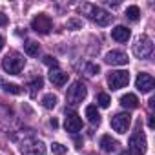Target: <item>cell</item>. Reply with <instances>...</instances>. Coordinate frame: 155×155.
I'll return each mask as SVG.
<instances>
[{
  "label": "cell",
  "instance_id": "obj_11",
  "mask_svg": "<svg viewBox=\"0 0 155 155\" xmlns=\"http://www.w3.org/2000/svg\"><path fill=\"white\" fill-rule=\"evenodd\" d=\"M104 60L108 64H111V66H124V64H128V55L122 53V51H119V49H113V51L106 53Z\"/></svg>",
  "mask_w": 155,
  "mask_h": 155
},
{
  "label": "cell",
  "instance_id": "obj_12",
  "mask_svg": "<svg viewBox=\"0 0 155 155\" xmlns=\"http://www.w3.org/2000/svg\"><path fill=\"white\" fill-rule=\"evenodd\" d=\"M111 37H113V40H117V42H128L130 37H131V31H130L126 26H115V28L111 29Z\"/></svg>",
  "mask_w": 155,
  "mask_h": 155
},
{
  "label": "cell",
  "instance_id": "obj_4",
  "mask_svg": "<svg viewBox=\"0 0 155 155\" xmlns=\"http://www.w3.org/2000/svg\"><path fill=\"white\" fill-rule=\"evenodd\" d=\"M151 51H153V40L148 35H140L139 40H137V44L133 46V53L139 58H146V57L151 55Z\"/></svg>",
  "mask_w": 155,
  "mask_h": 155
},
{
  "label": "cell",
  "instance_id": "obj_25",
  "mask_svg": "<svg viewBox=\"0 0 155 155\" xmlns=\"http://www.w3.org/2000/svg\"><path fill=\"white\" fill-rule=\"evenodd\" d=\"M68 28L69 29H79V28H82V22L77 20V18H71V20H68Z\"/></svg>",
  "mask_w": 155,
  "mask_h": 155
},
{
  "label": "cell",
  "instance_id": "obj_1",
  "mask_svg": "<svg viewBox=\"0 0 155 155\" xmlns=\"http://www.w3.org/2000/svg\"><path fill=\"white\" fill-rule=\"evenodd\" d=\"M24 66H26V58L22 55H18V53H9L2 62L4 71L9 73V75H18L24 69Z\"/></svg>",
  "mask_w": 155,
  "mask_h": 155
},
{
  "label": "cell",
  "instance_id": "obj_2",
  "mask_svg": "<svg viewBox=\"0 0 155 155\" xmlns=\"http://www.w3.org/2000/svg\"><path fill=\"white\" fill-rule=\"evenodd\" d=\"M86 95H88L86 86H84L81 81H77V82H73L71 88L68 90V93H66V101H68V104L77 106V104H81V102L86 99Z\"/></svg>",
  "mask_w": 155,
  "mask_h": 155
},
{
  "label": "cell",
  "instance_id": "obj_29",
  "mask_svg": "<svg viewBox=\"0 0 155 155\" xmlns=\"http://www.w3.org/2000/svg\"><path fill=\"white\" fill-rule=\"evenodd\" d=\"M49 124H51L53 128H58V120H57V119H51V120H49Z\"/></svg>",
  "mask_w": 155,
  "mask_h": 155
},
{
  "label": "cell",
  "instance_id": "obj_30",
  "mask_svg": "<svg viewBox=\"0 0 155 155\" xmlns=\"http://www.w3.org/2000/svg\"><path fill=\"white\" fill-rule=\"evenodd\" d=\"M4 42H6L4 37H0V51H2V48H4Z\"/></svg>",
  "mask_w": 155,
  "mask_h": 155
},
{
  "label": "cell",
  "instance_id": "obj_19",
  "mask_svg": "<svg viewBox=\"0 0 155 155\" xmlns=\"http://www.w3.org/2000/svg\"><path fill=\"white\" fill-rule=\"evenodd\" d=\"M126 17L135 22V20H139V17H140V9H139L137 6H130V8H126Z\"/></svg>",
  "mask_w": 155,
  "mask_h": 155
},
{
  "label": "cell",
  "instance_id": "obj_18",
  "mask_svg": "<svg viewBox=\"0 0 155 155\" xmlns=\"http://www.w3.org/2000/svg\"><path fill=\"white\" fill-rule=\"evenodd\" d=\"M0 86L4 88V91L13 93V95H20V93H22V88H20V86H17V84H9V82H4L2 79H0Z\"/></svg>",
  "mask_w": 155,
  "mask_h": 155
},
{
  "label": "cell",
  "instance_id": "obj_7",
  "mask_svg": "<svg viewBox=\"0 0 155 155\" xmlns=\"http://www.w3.org/2000/svg\"><path fill=\"white\" fill-rule=\"evenodd\" d=\"M130 124H131V115L130 113H117L115 117H111V128L117 133H126Z\"/></svg>",
  "mask_w": 155,
  "mask_h": 155
},
{
  "label": "cell",
  "instance_id": "obj_13",
  "mask_svg": "<svg viewBox=\"0 0 155 155\" xmlns=\"http://www.w3.org/2000/svg\"><path fill=\"white\" fill-rule=\"evenodd\" d=\"M49 79H51V82H53L55 86L62 88V86H64V84L68 82V73L60 71L58 68H53V69L49 71Z\"/></svg>",
  "mask_w": 155,
  "mask_h": 155
},
{
  "label": "cell",
  "instance_id": "obj_15",
  "mask_svg": "<svg viewBox=\"0 0 155 155\" xmlns=\"http://www.w3.org/2000/svg\"><path fill=\"white\" fill-rule=\"evenodd\" d=\"M117 146H119V142H117L115 139H111V135H104V137L101 139V148H102L106 153L115 151V150H117Z\"/></svg>",
  "mask_w": 155,
  "mask_h": 155
},
{
  "label": "cell",
  "instance_id": "obj_10",
  "mask_svg": "<svg viewBox=\"0 0 155 155\" xmlns=\"http://www.w3.org/2000/svg\"><path fill=\"white\" fill-rule=\"evenodd\" d=\"M66 131L69 133H77L82 130V119L77 115L75 111H66Z\"/></svg>",
  "mask_w": 155,
  "mask_h": 155
},
{
  "label": "cell",
  "instance_id": "obj_23",
  "mask_svg": "<svg viewBox=\"0 0 155 155\" xmlns=\"http://www.w3.org/2000/svg\"><path fill=\"white\" fill-rule=\"evenodd\" d=\"M99 71H101L99 64H91V62H90V64H86V73H88V75H97Z\"/></svg>",
  "mask_w": 155,
  "mask_h": 155
},
{
  "label": "cell",
  "instance_id": "obj_6",
  "mask_svg": "<svg viewBox=\"0 0 155 155\" xmlns=\"http://www.w3.org/2000/svg\"><path fill=\"white\" fill-rule=\"evenodd\" d=\"M128 146H130V151H131L133 155H144V153H146V150H148L146 137H144L142 133H135V135H131V137H130Z\"/></svg>",
  "mask_w": 155,
  "mask_h": 155
},
{
  "label": "cell",
  "instance_id": "obj_31",
  "mask_svg": "<svg viewBox=\"0 0 155 155\" xmlns=\"http://www.w3.org/2000/svg\"><path fill=\"white\" fill-rule=\"evenodd\" d=\"M120 155H131V153H128V151H122V153H120Z\"/></svg>",
  "mask_w": 155,
  "mask_h": 155
},
{
  "label": "cell",
  "instance_id": "obj_22",
  "mask_svg": "<svg viewBox=\"0 0 155 155\" xmlns=\"http://www.w3.org/2000/svg\"><path fill=\"white\" fill-rule=\"evenodd\" d=\"M110 102H111V99H110L108 93H101V95H99V106H101V108H108Z\"/></svg>",
  "mask_w": 155,
  "mask_h": 155
},
{
  "label": "cell",
  "instance_id": "obj_3",
  "mask_svg": "<svg viewBox=\"0 0 155 155\" xmlns=\"http://www.w3.org/2000/svg\"><path fill=\"white\" fill-rule=\"evenodd\" d=\"M128 82H130V73L126 69H117V71L108 73V86L111 90H120L128 86Z\"/></svg>",
  "mask_w": 155,
  "mask_h": 155
},
{
  "label": "cell",
  "instance_id": "obj_28",
  "mask_svg": "<svg viewBox=\"0 0 155 155\" xmlns=\"http://www.w3.org/2000/svg\"><path fill=\"white\" fill-rule=\"evenodd\" d=\"M148 126H150V128H155V119H153V115L148 117Z\"/></svg>",
  "mask_w": 155,
  "mask_h": 155
},
{
  "label": "cell",
  "instance_id": "obj_16",
  "mask_svg": "<svg viewBox=\"0 0 155 155\" xmlns=\"http://www.w3.org/2000/svg\"><path fill=\"white\" fill-rule=\"evenodd\" d=\"M86 117H88V120L91 122V124H97L99 126V122H101V113H99V110H97V106H88L86 108Z\"/></svg>",
  "mask_w": 155,
  "mask_h": 155
},
{
  "label": "cell",
  "instance_id": "obj_20",
  "mask_svg": "<svg viewBox=\"0 0 155 155\" xmlns=\"http://www.w3.org/2000/svg\"><path fill=\"white\" fill-rule=\"evenodd\" d=\"M24 51H26V55H29V57H37V55H38V44H37V42H28V44L24 46Z\"/></svg>",
  "mask_w": 155,
  "mask_h": 155
},
{
  "label": "cell",
  "instance_id": "obj_9",
  "mask_svg": "<svg viewBox=\"0 0 155 155\" xmlns=\"http://www.w3.org/2000/svg\"><path fill=\"white\" fill-rule=\"evenodd\" d=\"M90 18L99 24V26H108L111 22V15L108 11H104L102 8H97V6H91L90 8Z\"/></svg>",
  "mask_w": 155,
  "mask_h": 155
},
{
  "label": "cell",
  "instance_id": "obj_5",
  "mask_svg": "<svg viewBox=\"0 0 155 155\" xmlns=\"http://www.w3.org/2000/svg\"><path fill=\"white\" fill-rule=\"evenodd\" d=\"M51 28H53V22H51V18H49L48 15H44V13L37 15V17L31 20V29L37 31V33H40V35H48V33L51 31Z\"/></svg>",
  "mask_w": 155,
  "mask_h": 155
},
{
  "label": "cell",
  "instance_id": "obj_14",
  "mask_svg": "<svg viewBox=\"0 0 155 155\" xmlns=\"http://www.w3.org/2000/svg\"><path fill=\"white\" fill-rule=\"evenodd\" d=\"M120 106L126 108V110H135V108L139 106V99H137V95H133V93H126V95H122V97H120Z\"/></svg>",
  "mask_w": 155,
  "mask_h": 155
},
{
  "label": "cell",
  "instance_id": "obj_24",
  "mask_svg": "<svg viewBox=\"0 0 155 155\" xmlns=\"http://www.w3.org/2000/svg\"><path fill=\"white\" fill-rule=\"evenodd\" d=\"M44 64L51 66V69H53V68H57V66H58V60H57V58H53L51 55H48V57H44Z\"/></svg>",
  "mask_w": 155,
  "mask_h": 155
},
{
  "label": "cell",
  "instance_id": "obj_21",
  "mask_svg": "<svg viewBox=\"0 0 155 155\" xmlns=\"http://www.w3.org/2000/svg\"><path fill=\"white\" fill-rule=\"evenodd\" d=\"M51 151H53L55 155H66V153H68V148L62 146L60 142H53V144H51Z\"/></svg>",
  "mask_w": 155,
  "mask_h": 155
},
{
  "label": "cell",
  "instance_id": "obj_26",
  "mask_svg": "<svg viewBox=\"0 0 155 155\" xmlns=\"http://www.w3.org/2000/svg\"><path fill=\"white\" fill-rule=\"evenodd\" d=\"M42 84H44V81H42V77H37V79L31 82V88H33V93L37 91V90H40L42 88Z\"/></svg>",
  "mask_w": 155,
  "mask_h": 155
},
{
  "label": "cell",
  "instance_id": "obj_8",
  "mask_svg": "<svg viewBox=\"0 0 155 155\" xmlns=\"http://www.w3.org/2000/svg\"><path fill=\"white\" fill-rule=\"evenodd\" d=\"M135 86L140 93H150L153 88H155V81L150 73H139L137 75V81H135Z\"/></svg>",
  "mask_w": 155,
  "mask_h": 155
},
{
  "label": "cell",
  "instance_id": "obj_27",
  "mask_svg": "<svg viewBox=\"0 0 155 155\" xmlns=\"http://www.w3.org/2000/svg\"><path fill=\"white\" fill-rule=\"evenodd\" d=\"M8 22H9L8 15H4V13H0V28H2V26H8Z\"/></svg>",
  "mask_w": 155,
  "mask_h": 155
},
{
  "label": "cell",
  "instance_id": "obj_17",
  "mask_svg": "<svg viewBox=\"0 0 155 155\" xmlns=\"http://www.w3.org/2000/svg\"><path fill=\"white\" fill-rule=\"evenodd\" d=\"M57 95H53V93H48V95H44L42 97V106L46 108V110H53L55 106H57Z\"/></svg>",
  "mask_w": 155,
  "mask_h": 155
}]
</instances>
